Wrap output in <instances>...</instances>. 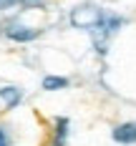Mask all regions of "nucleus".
<instances>
[{
	"label": "nucleus",
	"mask_w": 136,
	"mask_h": 146,
	"mask_svg": "<svg viewBox=\"0 0 136 146\" xmlns=\"http://www.w3.org/2000/svg\"><path fill=\"white\" fill-rule=\"evenodd\" d=\"M113 141L116 144H136V123L134 121H126V123H119L116 129H113Z\"/></svg>",
	"instance_id": "4"
},
{
	"label": "nucleus",
	"mask_w": 136,
	"mask_h": 146,
	"mask_svg": "<svg viewBox=\"0 0 136 146\" xmlns=\"http://www.w3.org/2000/svg\"><path fill=\"white\" fill-rule=\"evenodd\" d=\"M0 35L10 38V40H18V43H28V40H35L40 35L38 28H30V25H23L18 18H8L0 23Z\"/></svg>",
	"instance_id": "3"
},
{
	"label": "nucleus",
	"mask_w": 136,
	"mask_h": 146,
	"mask_svg": "<svg viewBox=\"0 0 136 146\" xmlns=\"http://www.w3.org/2000/svg\"><path fill=\"white\" fill-rule=\"evenodd\" d=\"M121 25H123V18H121V15L103 13L101 23H98L93 30H88V33H91V40H93V48H96V53H101V56H103L106 50H108V43H111V38L119 33Z\"/></svg>",
	"instance_id": "1"
},
{
	"label": "nucleus",
	"mask_w": 136,
	"mask_h": 146,
	"mask_svg": "<svg viewBox=\"0 0 136 146\" xmlns=\"http://www.w3.org/2000/svg\"><path fill=\"white\" fill-rule=\"evenodd\" d=\"M0 98L5 101V108L10 111V108H15L18 103L23 101V93H20V88H0Z\"/></svg>",
	"instance_id": "5"
},
{
	"label": "nucleus",
	"mask_w": 136,
	"mask_h": 146,
	"mask_svg": "<svg viewBox=\"0 0 136 146\" xmlns=\"http://www.w3.org/2000/svg\"><path fill=\"white\" fill-rule=\"evenodd\" d=\"M103 13H106L103 8H98L93 3H81V5H76L71 10V25L78 30H93L101 23Z\"/></svg>",
	"instance_id": "2"
},
{
	"label": "nucleus",
	"mask_w": 136,
	"mask_h": 146,
	"mask_svg": "<svg viewBox=\"0 0 136 146\" xmlns=\"http://www.w3.org/2000/svg\"><path fill=\"white\" fill-rule=\"evenodd\" d=\"M66 139H68V118H58L56 133H53V146H66Z\"/></svg>",
	"instance_id": "6"
},
{
	"label": "nucleus",
	"mask_w": 136,
	"mask_h": 146,
	"mask_svg": "<svg viewBox=\"0 0 136 146\" xmlns=\"http://www.w3.org/2000/svg\"><path fill=\"white\" fill-rule=\"evenodd\" d=\"M0 146H10V141H8V133L3 131V129H0Z\"/></svg>",
	"instance_id": "9"
},
{
	"label": "nucleus",
	"mask_w": 136,
	"mask_h": 146,
	"mask_svg": "<svg viewBox=\"0 0 136 146\" xmlns=\"http://www.w3.org/2000/svg\"><path fill=\"white\" fill-rule=\"evenodd\" d=\"M43 88H45V91L68 88V78H63V76H45V78H43Z\"/></svg>",
	"instance_id": "7"
},
{
	"label": "nucleus",
	"mask_w": 136,
	"mask_h": 146,
	"mask_svg": "<svg viewBox=\"0 0 136 146\" xmlns=\"http://www.w3.org/2000/svg\"><path fill=\"white\" fill-rule=\"evenodd\" d=\"M18 5V0H0V10H5V8H13Z\"/></svg>",
	"instance_id": "8"
}]
</instances>
